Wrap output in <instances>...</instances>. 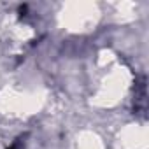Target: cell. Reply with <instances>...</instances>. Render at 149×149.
I'll list each match as a JSON object with an SVG mask.
<instances>
[{"mask_svg": "<svg viewBox=\"0 0 149 149\" xmlns=\"http://www.w3.org/2000/svg\"><path fill=\"white\" fill-rule=\"evenodd\" d=\"M11 149H19V146H18V144H16V146H13V147H11Z\"/></svg>", "mask_w": 149, "mask_h": 149, "instance_id": "cell-1", "label": "cell"}]
</instances>
